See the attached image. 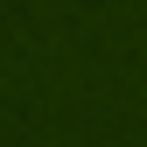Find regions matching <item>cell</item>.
I'll use <instances>...</instances> for the list:
<instances>
[]
</instances>
